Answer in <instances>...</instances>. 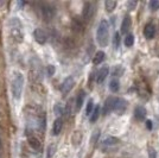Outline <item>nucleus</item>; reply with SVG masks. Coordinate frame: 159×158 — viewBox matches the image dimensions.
<instances>
[{
  "label": "nucleus",
  "mask_w": 159,
  "mask_h": 158,
  "mask_svg": "<svg viewBox=\"0 0 159 158\" xmlns=\"http://www.w3.org/2000/svg\"><path fill=\"white\" fill-rule=\"evenodd\" d=\"M8 27H10V35L12 40L16 43H21L24 40V33H23V25L17 17H12L8 21Z\"/></svg>",
  "instance_id": "1"
},
{
  "label": "nucleus",
  "mask_w": 159,
  "mask_h": 158,
  "mask_svg": "<svg viewBox=\"0 0 159 158\" xmlns=\"http://www.w3.org/2000/svg\"><path fill=\"white\" fill-rule=\"evenodd\" d=\"M96 40L101 48H106L109 40V24L106 19L100 21L98 30H96Z\"/></svg>",
  "instance_id": "2"
},
{
  "label": "nucleus",
  "mask_w": 159,
  "mask_h": 158,
  "mask_svg": "<svg viewBox=\"0 0 159 158\" xmlns=\"http://www.w3.org/2000/svg\"><path fill=\"white\" fill-rule=\"evenodd\" d=\"M24 88V76L20 72H14L11 81V93L13 99L19 100Z\"/></svg>",
  "instance_id": "3"
},
{
  "label": "nucleus",
  "mask_w": 159,
  "mask_h": 158,
  "mask_svg": "<svg viewBox=\"0 0 159 158\" xmlns=\"http://www.w3.org/2000/svg\"><path fill=\"white\" fill-rule=\"evenodd\" d=\"M40 13H42V17L44 18L45 21H50V20H52L55 18L56 10L50 4H42L40 5Z\"/></svg>",
  "instance_id": "4"
},
{
  "label": "nucleus",
  "mask_w": 159,
  "mask_h": 158,
  "mask_svg": "<svg viewBox=\"0 0 159 158\" xmlns=\"http://www.w3.org/2000/svg\"><path fill=\"white\" fill-rule=\"evenodd\" d=\"M75 86V80H74L73 76H68L63 82H62V85H61V93L63 94V95H66L68 93L70 92L71 89H73V87Z\"/></svg>",
  "instance_id": "5"
},
{
  "label": "nucleus",
  "mask_w": 159,
  "mask_h": 158,
  "mask_svg": "<svg viewBox=\"0 0 159 158\" xmlns=\"http://www.w3.org/2000/svg\"><path fill=\"white\" fill-rule=\"evenodd\" d=\"M33 37H34V40H36L38 44H45L48 40L47 32H45L43 29H39V27H37V29L33 31Z\"/></svg>",
  "instance_id": "6"
},
{
  "label": "nucleus",
  "mask_w": 159,
  "mask_h": 158,
  "mask_svg": "<svg viewBox=\"0 0 159 158\" xmlns=\"http://www.w3.org/2000/svg\"><path fill=\"white\" fill-rule=\"evenodd\" d=\"M116 101H118V98H114V96H111L106 100L105 105H103V114L107 115L108 113H111L112 111L115 109V105H116Z\"/></svg>",
  "instance_id": "7"
},
{
  "label": "nucleus",
  "mask_w": 159,
  "mask_h": 158,
  "mask_svg": "<svg viewBox=\"0 0 159 158\" xmlns=\"http://www.w3.org/2000/svg\"><path fill=\"white\" fill-rule=\"evenodd\" d=\"M94 12V6L92 2H86L83 6V11H82V18L84 19V21H89L93 17Z\"/></svg>",
  "instance_id": "8"
},
{
  "label": "nucleus",
  "mask_w": 159,
  "mask_h": 158,
  "mask_svg": "<svg viewBox=\"0 0 159 158\" xmlns=\"http://www.w3.org/2000/svg\"><path fill=\"white\" fill-rule=\"evenodd\" d=\"M27 140H29V144H30V146L32 147L33 150L39 151L42 149V143L34 134H27Z\"/></svg>",
  "instance_id": "9"
},
{
  "label": "nucleus",
  "mask_w": 159,
  "mask_h": 158,
  "mask_svg": "<svg viewBox=\"0 0 159 158\" xmlns=\"http://www.w3.org/2000/svg\"><path fill=\"white\" fill-rule=\"evenodd\" d=\"M108 74H109V68H108V66L101 67V69L98 72V75H96V82L98 83H102L107 79Z\"/></svg>",
  "instance_id": "10"
},
{
  "label": "nucleus",
  "mask_w": 159,
  "mask_h": 158,
  "mask_svg": "<svg viewBox=\"0 0 159 158\" xmlns=\"http://www.w3.org/2000/svg\"><path fill=\"white\" fill-rule=\"evenodd\" d=\"M154 35H156V26L153 25L152 23L147 24L145 29H144V36L147 40H152L153 37H154Z\"/></svg>",
  "instance_id": "11"
},
{
  "label": "nucleus",
  "mask_w": 159,
  "mask_h": 158,
  "mask_svg": "<svg viewBox=\"0 0 159 158\" xmlns=\"http://www.w3.org/2000/svg\"><path fill=\"white\" fill-rule=\"evenodd\" d=\"M62 128H63V120H62V118L55 119L53 125H52V134L53 136H58L61 132H62Z\"/></svg>",
  "instance_id": "12"
},
{
  "label": "nucleus",
  "mask_w": 159,
  "mask_h": 158,
  "mask_svg": "<svg viewBox=\"0 0 159 158\" xmlns=\"http://www.w3.org/2000/svg\"><path fill=\"white\" fill-rule=\"evenodd\" d=\"M134 117L139 121H143L146 118V109L143 106H137L135 109H134Z\"/></svg>",
  "instance_id": "13"
},
{
  "label": "nucleus",
  "mask_w": 159,
  "mask_h": 158,
  "mask_svg": "<svg viewBox=\"0 0 159 158\" xmlns=\"http://www.w3.org/2000/svg\"><path fill=\"white\" fill-rule=\"evenodd\" d=\"M126 107H127L126 100L118 98V101H116V105H115V109L114 111L116 113H119V114H122V113L126 111Z\"/></svg>",
  "instance_id": "14"
},
{
  "label": "nucleus",
  "mask_w": 159,
  "mask_h": 158,
  "mask_svg": "<svg viewBox=\"0 0 159 158\" xmlns=\"http://www.w3.org/2000/svg\"><path fill=\"white\" fill-rule=\"evenodd\" d=\"M131 25H132L131 17H129V16H126V17L124 18V20H122V23H121V33L128 32V30H129Z\"/></svg>",
  "instance_id": "15"
},
{
  "label": "nucleus",
  "mask_w": 159,
  "mask_h": 158,
  "mask_svg": "<svg viewBox=\"0 0 159 158\" xmlns=\"http://www.w3.org/2000/svg\"><path fill=\"white\" fill-rule=\"evenodd\" d=\"M105 57H106V53H103L102 50H100V51H98V53H95V56L93 57V63L95 66L101 64V63L105 61Z\"/></svg>",
  "instance_id": "16"
},
{
  "label": "nucleus",
  "mask_w": 159,
  "mask_h": 158,
  "mask_svg": "<svg viewBox=\"0 0 159 158\" xmlns=\"http://www.w3.org/2000/svg\"><path fill=\"white\" fill-rule=\"evenodd\" d=\"M84 98H86V93L83 92V91L79 92L77 96H76V102H75V105H76V109H77V111L81 109V107H82L83 102H84Z\"/></svg>",
  "instance_id": "17"
},
{
  "label": "nucleus",
  "mask_w": 159,
  "mask_h": 158,
  "mask_svg": "<svg viewBox=\"0 0 159 158\" xmlns=\"http://www.w3.org/2000/svg\"><path fill=\"white\" fill-rule=\"evenodd\" d=\"M118 143H119V139L115 138V137H111V136H108V137H106L102 140L103 146H113V145L118 144Z\"/></svg>",
  "instance_id": "18"
},
{
  "label": "nucleus",
  "mask_w": 159,
  "mask_h": 158,
  "mask_svg": "<svg viewBox=\"0 0 159 158\" xmlns=\"http://www.w3.org/2000/svg\"><path fill=\"white\" fill-rule=\"evenodd\" d=\"M120 89V82L118 79H112L109 82V91L112 93H116Z\"/></svg>",
  "instance_id": "19"
},
{
  "label": "nucleus",
  "mask_w": 159,
  "mask_h": 158,
  "mask_svg": "<svg viewBox=\"0 0 159 158\" xmlns=\"http://www.w3.org/2000/svg\"><path fill=\"white\" fill-rule=\"evenodd\" d=\"M105 7H106V11L107 12H113L114 10H115V7H116V1H114V0H107L106 2H105Z\"/></svg>",
  "instance_id": "20"
},
{
  "label": "nucleus",
  "mask_w": 159,
  "mask_h": 158,
  "mask_svg": "<svg viewBox=\"0 0 159 158\" xmlns=\"http://www.w3.org/2000/svg\"><path fill=\"white\" fill-rule=\"evenodd\" d=\"M100 112H101V107L100 106H95V109H94V112L92 113V115H90V121L92 123H95L100 117Z\"/></svg>",
  "instance_id": "21"
},
{
  "label": "nucleus",
  "mask_w": 159,
  "mask_h": 158,
  "mask_svg": "<svg viewBox=\"0 0 159 158\" xmlns=\"http://www.w3.org/2000/svg\"><path fill=\"white\" fill-rule=\"evenodd\" d=\"M94 109H95V105H94V101L92 99L88 101V104H87V107H86V114L88 117H90L92 115V113L94 112Z\"/></svg>",
  "instance_id": "22"
},
{
  "label": "nucleus",
  "mask_w": 159,
  "mask_h": 158,
  "mask_svg": "<svg viewBox=\"0 0 159 158\" xmlns=\"http://www.w3.org/2000/svg\"><path fill=\"white\" fill-rule=\"evenodd\" d=\"M133 44H134V36H133L132 33L126 35V37H125V45L127 48H131V46H133Z\"/></svg>",
  "instance_id": "23"
},
{
  "label": "nucleus",
  "mask_w": 159,
  "mask_h": 158,
  "mask_svg": "<svg viewBox=\"0 0 159 158\" xmlns=\"http://www.w3.org/2000/svg\"><path fill=\"white\" fill-rule=\"evenodd\" d=\"M113 46L114 49H119L120 46V32H115L114 33V37H113Z\"/></svg>",
  "instance_id": "24"
},
{
  "label": "nucleus",
  "mask_w": 159,
  "mask_h": 158,
  "mask_svg": "<svg viewBox=\"0 0 159 158\" xmlns=\"http://www.w3.org/2000/svg\"><path fill=\"white\" fill-rule=\"evenodd\" d=\"M55 152H56V144L49 145L48 152H47V158H52L53 155H55Z\"/></svg>",
  "instance_id": "25"
},
{
  "label": "nucleus",
  "mask_w": 159,
  "mask_h": 158,
  "mask_svg": "<svg viewBox=\"0 0 159 158\" xmlns=\"http://www.w3.org/2000/svg\"><path fill=\"white\" fill-rule=\"evenodd\" d=\"M148 6L152 11H157L159 8V1L158 0H152V1L148 2Z\"/></svg>",
  "instance_id": "26"
},
{
  "label": "nucleus",
  "mask_w": 159,
  "mask_h": 158,
  "mask_svg": "<svg viewBox=\"0 0 159 158\" xmlns=\"http://www.w3.org/2000/svg\"><path fill=\"white\" fill-rule=\"evenodd\" d=\"M147 155H148V158H157V152H156V150L153 149L152 146H148Z\"/></svg>",
  "instance_id": "27"
},
{
  "label": "nucleus",
  "mask_w": 159,
  "mask_h": 158,
  "mask_svg": "<svg viewBox=\"0 0 159 158\" xmlns=\"http://www.w3.org/2000/svg\"><path fill=\"white\" fill-rule=\"evenodd\" d=\"M64 112V108L60 105V104H57V105H55V113H56V115H62Z\"/></svg>",
  "instance_id": "28"
},
{
  "label": "nucleus",
  "mask_w": 159,
  "mask_h": 158,
  "mask_svg": "<svg viewBox=\"0 0 159 158\" xmlns=\"http://www.w3.org/2000/svg\"><path fill=\"white\" fill-rule=\"evenodd\" d=\"M55 72H56L55 66H48V75H49V76H53Z\"/></svg>",
  "instance_id": "29"
},
{
  "label": "nucleus",
  "mask_w": 159,
  "mask_h": 158,
  "mask_svg": "<svg viewBox=\"0 0 159 158\" xmlns=\"http://www.w3.org/2000/svg\"><path fill=\"white\" fill-rule=\"evenodd\" d=\"M127 6L129 8V11H132V10H134L135 6H137V1H128V2H127Z\"/></svg>",
  "instance_id": "30"
},
{
  "label": "nucleus",
  "mask_w": 159,
  "mask_h": 158,
  "mask_svg": "<svg viewBox=\"0 0 159 158\" xmlns=\"http://www.w3.org/2000/svg\"><path fill=\"white\" fill-rule=\"evenodd\" d=\"M146 128L147 130H152V121L151 120H147L146 121Z\"/></svg>",
  "instance_id": "31"
},
{
  "label": "nucleus",
  "mask_w": 159,
  "mask_h": 158,
  "mask_svg": "<svg viewBox=\"0 0 159 158\" xmlns=\"http://www.w3.org/2000/svg\"><path fill=\"white\" fill-rule=\"evenodd\" d=\"M2 151V139L0 137V152Z\"/></svg>",
  "instance_id": "32"
}]
</instances>
